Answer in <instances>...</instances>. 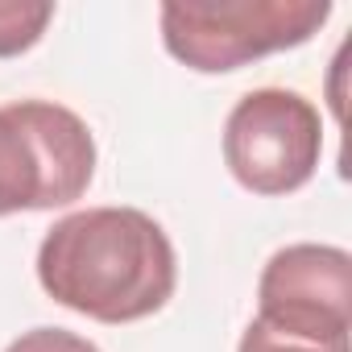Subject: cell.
I'll return each mask as SVG.
<instances>
[{
    "mask_svg": "<svg viewBox=\"0 0 352 352\" xmlns=\"http://www.w3.org/2000/svg\"><path fill=\"white\" fill-rule=\"evenodd\" d=\"M96 179L87 120L54 100L0 108V216L71 208Z\"/></svg>",
    "mask_w": 352,
    "mask_h": 352,
    "instance_id": "cell-3",
    "label": "cell"
},
{
    "mask_svg": "<svg viewBox=\"0 0 352 352\" xmlns=\"http://www.w3.org/2000/svg\"><path fill=\"white\" fill-rule=\"evenodd\" d=\"M352 257L340 245H286L257 282V319L311 344H348Z\"/></svg>",
    "mask_w": 352,
    "mask_h": 352,
    "instance_id": "cell-5",
    "label": "cell"
},
{
    "mask_svg": "<svg viewBox=\"0 0 352 352\" xmlns=\"http://www.w3.org/2000/svg\"><path fill=\"white\" fill-rule=\"evenodd\" d=\"M5 352H100L87 336H75L67 327H34L21 331Z\"/></svg>",
    "mask_w": 352,
    "mask_h": 352,
    "instance_id": "cell-8",
    "label": "cell"
},
{
    "mask_svg": "<svg viewBox=\"0 0 352 352\" xmlns=\"http://www.w3.org/2000/svg\"><path fill=\"white\" fill-rule=\"evenodd\" d=\"M38 282L96 323H137L170 302L179 261L166 228L141 208H87L42 236Z\"/></svg>",
    "mask_w": 352,
    "mask_h": 352,
    "instance_id": "cell-1",
    "label": "cell"
},
{
    "mask_svg": "<svg viewBox=\"0 0 352 352\" xmlns=\"http://www.w3.org/2000/svg\"><path fill=\"white\" fill-rule=\"evenodd\" d=\"M236 352H348V344H311V340L274 331V327H265L261 319H253V323L245 327Z\"/></svg>",
    "mask_w": 352,
    "mask_h": 352,
    "instance_id": "cell-7",
    "label": "cell"
},
{
    "mask_svg": "<svg viewBox=\"0 0 352 352\" xmlns=\"http://www.w3.org/2000/svg\"><path fill=\"white\" fill-rule=\"evenodd\" d=\"M323 157L319 108L290 87H257L224 120V162L253 195H290Z\"/></svg>",
    "mask_w": 352,
    "mask_h": 352,
    "instance_id": "cell-4",
    "label": "cell"
},
{
    "mask_svg": "<svg viewBox=\"0 0 352 352\" xmlns=\"http://www.w3.org/2000/svg\"><path fill=\"white\" fill-rule=\"evenodd\" d=\"M331 17L327 0H166L157 9L170 58L199 75L241 71L311 42Z\"/></svg>",
    "mask_w": 352,
    "mask_h": 352,
    "instance_id": "cell-2",
    "label": "cell"
},
{
    "mask_svg": "<svg viewBox=\"0 0 352 352\" xmlns=\"http://www.w3.org/2000/svg\"><path fill=\"white\" fill-rule=\"evenodd\" d=\"M50 21L54 5H46V0H0V58L34 50Z\"/></svg>",
    "mask_w": 352,
    "mask_h": 352,
    "instance_id": "cell-6",
    "label": "cell"
}]
</instances>
